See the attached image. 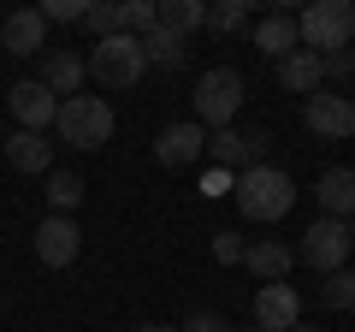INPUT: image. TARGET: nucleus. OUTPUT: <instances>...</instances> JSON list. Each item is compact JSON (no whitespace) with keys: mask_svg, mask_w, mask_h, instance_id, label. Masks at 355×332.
Instances as JSON below:
<instances>
[{"mask_svg":"<svg viewBox=\"0 0 355 332\" xmlns=\"http://www.w3.org/2000/svg\"><path fill=\"white\" fill-rule=\"evenodd\" d=\"M231 196H237V208H243V219H261V226H272V219H284L296 208V184H291V172L284 166H243L237 172V184H231Z\"/></svg>","mask_w":355,"mask_h":332,"instance_id":"obj_1","label":"nucleus"},{"mask_svg":"<svg viewBox=\"0 0 355 332\" xmlns=\"http://www.w3.org/2000/svg\"><path fill=\"white\" fill-rule=\"evenodd\" d=\"M243 72H231V65H207L202 77H196V125L202 131H231L243 113Z\"/></svg>","mask_w":355,"mask_h":332,"instance_id":"obj_2","label":"nucleus"},{"mask_svg":"<svg viewBox=\"0 0 355 332\" xmlns=\"http://www.w3.org/2000/svg\"><path fill=\"white\" fill-rule=\"evenodd\" d=\"M53 125H60V142H71V149H107L119 119L107 107V95H65Z\"/></svg>","mask_w":355,"mask_h":332,"instance_id":"obj_3","label":"nucleus"},{"mask_svg":"<svg viewBox=\"0 0 355 332\" xmlns=\"http://www.w3.org/2000/svg\"><path fill=\"white\" fill-rule=\"evenodd\" d=\"M296 42L308 53H331V48H349L355 42V6L349 0H314L296 13Z\"/></svg>","mask_w":355,"mask_h":332,"instance_id":"obj_4","label":"nucleus"},{"mask_svg":"<svg viewBox=\"0 0 355 332\" xmlns=\"http://www.w3.org/2000/svg\"><path fill=\"white\" fill-rule=\"evenodd\" d=\"M89 77L101 83V90H130V83H142V72H148V60H142V42L137 36H107V42H95V53H89Z\"/></svg>","mask_w":355,"mask_h":332,"instance_id":"obj_5","label":"nucleus"},{"mask_svg":"<svg viewBox=\"0 0 355 332\" xmlns=\"http://www.w3.org/2000/svg\"><path fill=\"white\" fill-rule=\"evenodd\" d=\"M349 226H343V219H326L320 214L314 226L302 231V243H296V261H308V267L320 273V279H326V273H338V267H349Z\"/></svg>","mask_w":355,"mask_h":332,"instance_id":"obj_6","label":"nucleus"},{"mask_svg":"<svg viewBox=\"0 0 355 332\" xmlns=\"http://www.w3.org/2000/svg\"><path fill=\"white\" fill-rule=\"evenodd\" d=\"M6 107H12L18 131H48L60 119V95L42 83V77H18L12 90H6Z\"/></svg>","mask_w":355,"mask_h":332,"instance_id":"obj_7","label":"nucleus"},{"mask_svg":"<svg viewBox=\"0 0 355 332\" xmlns=\"http://www.w3.org/2000/svg\"><path fill=\"white\" fill-rule=\"evenodd\" d=\"M249 315H254V332H291L302 326V297H296V285H261Z\"/></svg>","mask_w":355,"mask_h":332,"instance_id":"obj_8","label":"nucleus"},{"mask_svg":"<svg viewBox=\"0 0 355 332\" xmlns=\"http://www.w3.org/2000/svg\"><path fill=\"white\" fill-rule=\"evenodd\" d=\"M207 154V131L196 125V119H178V125H166L160 137H154V160L166 166V172H184V166H196Z\"/></svg>","mask_w":355,"mask_h":332,"instance_id":"obj_9","label":"nucleus"},{"mask_svg":"<svg viewBox=\"0 0 355 332\" xmlns=\"http://www.w3.org/2000/svg\"><path fill=\"white\" fill-rule=\"evenodd\" d=\"M77 256H83V226L65 214H48L36 226V261L42 267H71Z\"/></svg>","mask_w":355,"mask_h":332,"instance_id":"obj_10","label":"nucleus"},{"mask_svg":"<svg viewBox=\"0 0 355 332\" xmlns=\"http://www.w3.org/2000/svg\"><path fill=\"white\" fill-rule=\"evenodd\" d=\"M302 125L314 131L320 142H343V137H355V101L349 95H308Z\"/></svg>","mask_w":355,"mask_h":332,"instance_id":"obj_11","label":"nucleus"},{"mask_svg":"<svg viewBox=\"0 0 355 332\" xmlns=\"http://www.w3.org/2000/svg\"><path fill=\"white\" fill-rule=\"evenodd\" d=\"M314 202H320L326 219H343L349 226L355 219V166H326L320 184H314Z\"/></svg>","mask_w":355,"mask_h":332,"instance_id":"obj_12","label":"nucleus"},{"mask_svg":"<svg viewBox=\"0 0 355 332\" xmlns=\"http://www.w3.org/2000/svg\"><path fill=\"white\" fill-rule=\"evenodd\" d=\"M6 160H12V172L48 179V172H53V142H48V131H12V137H6Z\"/></svg>","mask_w":355,"mask_h":332,"instance_id":"obj_13","label":"nucleus"},{"mask_svg":"<svg viewBox=\"0 0 355 332\" xmlns=\"http://www.w3.org/2000/svg\"><path fill=\"white\" fill-rule=\"evenodd\" d=\"M0 48H6V53H18V60H30V53H42V48H48V24H42V13H36V6H24V13H12L6 24H0Z\"/></svg>","mask_w":355,"mask_h":332,"instance_id":"obj_14","label":"nucleus"},{"mask_svg":"<svg viewBox=\"0 0 355 332\" xmlns=\"http://www.w3.org/2000/svg\"><path fill=\"white\" fill-rule=\"evenodd\" d=\"M243 267H249L261 285H284V279H291V267H296V249H291V243H272V238H261V243H249Z\"/></svg>","mask_w":355,"mask_h":332,"instance_id":"obj_15","label":"nucleus"},{"mask_svg":"<svg viewBox=\"0 0 355 332\" xmlns=\"http://www.w3.org/2000/svg\"><path fill=\"white\" fill-rule=\"evenodd\" d=\"M137 42H142V60L160 65V72H178V65L190 60V36H178V30H166V24H154L148 36H137Z\"/></svg>","mask_w":355,"mask_h":332,"instance_id":"obj_16","label":"nucleus"},{"mask_svg":"<svg viewBox=\"0 0 355 332\" xmlns=\"http://www.w3.org/2000/svg\"><path fill=\"white\" fill-rule=\"evenodd\" d=\"M279 83H284L291 95H320V83H326V72H320V53H308V48L284 53V60H279Z\"/></svg>","mask_w":355,"mask_h":332,"instance_id":"obj_17","label":"nucleus"},{"mask_svg":"<svg viewBox=\"0 0 355 332\" xmlns=\"http://www.w3.org/2000/svg\"><path fill=\"white\" fill-rule=\"evenodd\" d=\"M83 77H89V65H83V53H71V48H60V53L42 60V83H48L53 95H77Z\"/></svg>","mask_w":355,"mask_h":332,"instance_id":"obj_18","label":"nucleus"},{"mask_svg":"<svg viewBox=\"0 0 355 332\" xmlns=\"http://www.w3.org/2000/svg\"><path fill=\"white\" fill-rule=\"evenodd\" d=\"M254 48L266 53V60H284V53H296L302 42H296V13H272L254 24Z\"/></svg>","mask_w":355,"mask_h":332,"instance_id":"obj_19","label":"nucleus"},{"mask_svg":"<svg viewBox=\"0 0 355 332\" xmlns=\"http://www.w3.org/2000/svg\"><path fill=\"white\" fill-rule=\"evenodd\" d=\"M207 160L219 166V172H243V166H261L249 154V137L243 131H207Z\"/></svg>","mask_w":355,"mask_h":332,"instance_id":"obj_20","label":"nucleus"},{"mask_svg":"<svg viewBox=\"0 0 355 332\" xmlns=\"http://www.w3.org/2000/svg\"><path fill=\"white\" fill-rule=\"evenodd\" d=\"M42 196H48V214H65V219H71L77 214V202H83V172H48V190H42Z\"/></svg>","mask_w":355,"mask_h":332,"instance_id":"obj_21","label":"nucleus"},{"mask_svg":"<svg viewBox=\"0 0 355 332\" xmlns=\"http://www.w3.org/2000/svg\"><path fill=\"white\" fill-rule=\"evenodd\" d=\"M160 24L190 36V30H207V0H160Z\"/></svg>","mask_w":355,"mask_h":332,"instance_id":"obj_22","label":"nucleus"},{"mask_svg":"<svg viewBox=\"0 0 355 332\" xmlns=\"http://www.w3.org/2000/svg\"><path fill=\"white\" fill-rule=\"evenodd\" d=\"M320 303H326V308H349V315H355V267L326 273V279H320Z\"/></svg>","mask_w":355,"mask_h":332,"instance_id":"obj_23","label":"nucleus"},{"mask_svg":"<svg viewBox=\"0 0 355 332\" xmlns=\"http://www.w3.org/2000/svg\"><path fill=\"white\" fill-rule=\"evenodd\" d=\"M119 18H125V36H148L160 24V0H119Z\"/></svg>","mask_w":355,"mask_h":332,"instance_id":"obj_24","label":"nucleus"},{"mask_svg":"<svg viewBox=\"0 0 355 332\" xmlns=\"http://www.w3.org/2000/svg\"><path fill=\"white\" fill-rule=\"evenodd\" d=\"M83 24L95 30V42L119 36V30H125V18H119V0H89V6H83Z\"/></svg>","mask_w":355,"mask_h":332,"instance_id":"obj_25","label":"nucleus"},{"mask_svg":"<svg viewBox=\"0 0 355 332\" xmlns=\"http://www.w3.org/2000/svg\"><path fill=\"white\" fill-rule=\"evenodd\" d=\"M249 24V0H219V6H207V30H243Z\"/></svg>","mask_w":355,"mask_h":332,"instance_id":"obj_26","label":"nucleus"},{"mask_svg":"<svg viewBox=\"0 0 355 332\" xmlns=\"http://www.w3.org/2000/svg\"><path fill=\"white\" fill-rule=\"evenodd\" d=\"M243 256H249L243 231H214V261L219 267H243Z\"/></svg>","mask_w":355,"mask_h":332,"instance_id":"obj_27","label":"nucleus"},{"mask_svg":"<svg viewBox=\"0 0 355 332\" xmlns=\"http://www.w3.org/2000/svg\"><path fill=\"white\" fill-rule=\"evenodd\" d=\"M83 6L89 0H42L36 13H42V24H83Z\"/></svg>","mask_w":355,"mask_h":332,"instance_id":"obj_28","label":"nucleus"},{"mask_svg":"<svg viewBox=\"0 0 355 332\" xmlns=\"http://www.w3.org/2000/svg\"><path fill=\"white\" fill-rule=\"evenodd\" d=\"M320 72H326V77H355V48H331V53H320Z\"/></svg>","mask_w":355,"mask_h":332,"instance_id":"obj_29","label":"nucleus"},{"mask_svg":"<svg viewBox=\"0 0 355 332\" xmlns=\"http://www.w3.org/2000/svg\"><path fill=\"white\" fill-rule=\"evenodd\" d=\"M178 332H231V326H225V315H219V308H196Z\"/></svg>","mask_w":355,"mask_h":332,"instance_id":"obj_30","label":"nucleus"},{"mask_svg":"<svg viewBox=\"0 0 355 332\" xmlns=\"http://www.w3.org/2000/svg\"><path fill=\"white\" fill-rule=\"evenodd\" d=\"M231 184H237V179H231V172H219V166H214V172H207V179H202V196H225Z\"/></svg>","mask_w":355,"mask_h":332,"instance_id":"obj_31","label":"nucleus"},{"mask_svg":"<svg viewBox=\"0 0 355 332\" xmlns=\"http://www.w3.org/2000/svg\"><path fill=\"white\" fill-rule=\"evenodd\" d=\"M137 332H178V326H166V320H148V326H137Z\"/></svg>","mask_w":355,"mask_h":332,"instance_id":"obj_32","label":"nucleus"},{"mask_svg":"<svg viewBox=\"0 0 355 332\" xmlns=\"http://www.w3.org/2000/svg\"><path fill=\"white\" fill-rule=\"evenodd\" d=\"M291 332H320V326H291Z\"/></svg>","mask_w":355,"mask_h":332,"instance_id":"obj_33","label":"nucleus"},{"mask_svg":"<svg viewBox=\"0 0 355 332\" xmlns=\"http://www.w3.org/2000/svg\"><path fill=\"white\" fill-rule=\"evenodd\" d=\"M349 243H355V219H349Z\"/></svg>","mask_w":355,"mask_h":332,"instance_id":"obj_34","label":"nucleus"},{"mask_svg":"<svg viewBox=\"0 0 355 332\" xmlns=\"http://www.w3.org/2000/svg\"><path fill=\"white\" fill-rule=\"evenodd\" d=\"M231 332H237V326H231ZM243 332H249V326H243Z\"/></svg>","mask_w":355,"mask_h":332,"instance_id":"obj_35","label":"nucleus"}]
</instances>
